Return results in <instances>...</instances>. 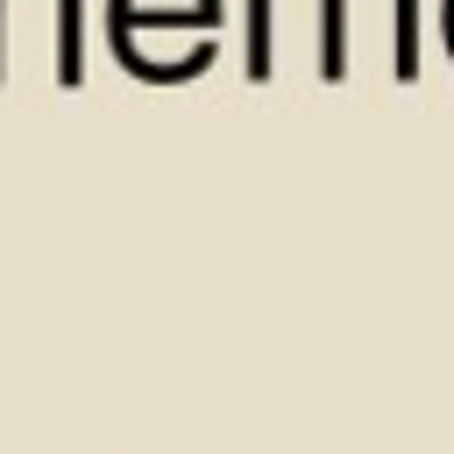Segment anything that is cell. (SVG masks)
<instances>
[{"instance_id": "6da1fadb", "label": "cell", "mask_w": 454, "mask_h": 454, "mask_svg": "<svg viewBox=\"0 0 454 454\" xmlns=\"http://www.w3.org/2000/svg\"><path fill=\"white\" fill-rule=\"evenodd\" d=\"M248 78H270L277 71V43H270V0H248Z\"/></svg>"}, {"instance_id": "7a4b0ae2", "label": "cell", "mask_w": 454, "mask_h": 454, "mask_svg": "<svg viewBox=\"0 0 454 454\" xmlns=\"http://www.w3.org/2000/svg\"><path fill=\"white\" fill-rule=\"evenodd\" d=\"M0 71H7V0H0Z\"/></svg>"}]
</instances>
